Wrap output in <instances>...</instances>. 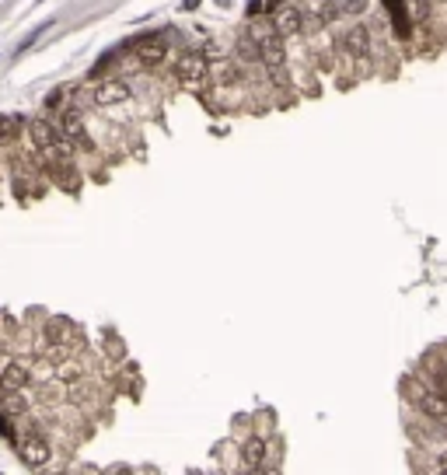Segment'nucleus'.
I'll return each instance as SVG.
<instances>
[{
	"label": "nucleus",
	"mask_w": 447,
	"mask_h": 475,
	"mask_svg": "<svg viewBox=\"0 0 447 475\" xmlns=\"http://www.w3.org/2000/svg\"><path fill=\"white\" fill-rule=\"evenodd\" d=\"M405 399L419 409V416L426 423H447V395L437 392L433 385L426 381H416V377H405V385H402Z\"/></svg>",
	"instance_id": "nucleus-1"
},
{
	"label": "nucleus",
	"mask_w": 447,
	"mask_h": 475,
	"mask_svg": "<svg viewBox=\"0 0 447 475\" xmlns=\"http://www.w3.org/2000/svg\"><path fill=\"white\" fill-rule=\"evenodd\" d=\"M171 70H175L178 84H182L186 91H203V87H210V60H207L203 49L178 53V60H175Z\"/></svg>",
	"instance_id": "nucleus-2"
},
{
	"label": "nucleus",
	"mask_w": 447,
	"mask_h": 475,
	"mask_svg": "<svg viewBox=\"0 0 447 475\" xmlns=\"http://www.w3.org/2000/svg\"><path fill=\"white\" fill-rule=\"evenodd\" d=\"M164 32H168V28H164ZM164 32H150V35H140V39L130 42V46H133V60H137L143 70H154V67H161V63L168 60L171 35H164Z\"/></svg>",
	"instance_id": "nucleus-3"
},
{
	"label": "nucleus",
	"mask_w": 447,
	"mask_h": 475,
	"mask_svg": "<svg viewBox=\"0 0 447 475\" xmlns=\"http://www.w3.org/2000/svg\"><path fill=\"white\" fill-rule=\"evenodd\" d=\"M32 381H35V377H32V356H11L4 367H0V388L28 392Z\"/></svg>",
	"instance_id": "nucleus-4"
},
{
	"label": "nucleus",
	"mask_w": 447,
	"mask_h": 475,
	"mask_svg": "<svg viewBox=\"0 0 447 475\" xmlns=\"http://www.w3.org/2000/svg\"><path fill=\"white\" fill-rule=\"evenodd\" d=\"M371 46H374V35L367 25H349L342 35H339V49L349 56V60H367L371 56Z\"/></svg>",
	"instance_id": "nucleus-5"
},
{
	"label": "nucleus",
	"mask_w": 447,
	"mask_h": 475,
	"mask_svg": "<svg viewBox=\"0 0 447 475\" xmlns=\"http://www.w3.org/2000/svg\"><path fill=\"white\" fill-rule=\"evenodd\" d=\"M130 94H133L130 80H123V77H109V80H102V84L91 87V102L102 105V109H109V105H123V102H130Z\"/></svg>",
	"instance_id": "nucleus-6"
},
{
	"label": "nucleus",
	"mask_w": 447,
	"mask_h": 475,
	"mask_svg": "<svg viewBox=\"0 0 447 475\" xmlns=\"http://www.w3.org/2000/svg\"><path fill=\"white\" fill-rule=\"evenodd\" d=\"M60 133L73 140L77 150H91V137H87V126H84V112L80 109H63L60 119H56Z\"/></svg>",
	"instance_id": "nucleus-7"
},
{
	"label": "nucleus",
	"mask_w": 447,
	"mask_h": 475,
	"mask_svg": "<svg viewBox=\"0 0 447 475\" xmlns=\"http://www.w3.org/2000/svg\"><path fill=\"white\" fill-rule=\"evenodd\" d=\"M234 63L245 70V74H252V70H262V53H258V39L245 28V32H238V39H234Z\"/></svg>",
	"instance_id": "nucleus-8"
},
{
	"label": "nucleus",
	"mask_w": 447,
	"mask_h": 475,
	"mask_svg": "<svg viewBox=\"0 0 447 475\" xmlns=\"http://www.w3.org/2000/svg\"><path fill=\"white\" fill-rule=\"evenodd\" d=\"M245 80V70L234 63V56H220V60H210V84L217 91L224 87H238Z\"/></svg>",
	"instance_id": "nucleus-9"
},
{
	"label": "nucleus",
	"mask_w": 447,
	"mask_h": 475,
	"mask_svg": "<svg viewBox=\"0 0 447 475\" xmlns=\"http://www.w3.org/2000/svg\"><path fill=\"white\" fill-rule=\"evenodd\" d=\"M301 11H304V28H325L335 18H342L335 0H304Z\"/></svg>",
	"instance_id": "nucleus-10"
},
{
	"label": "nucleus",
	"mask_w": 447,
	"mask_h": 475,
	"mask_svg": "<svg viewBox=\"0 0 447 475\" xmlns=\"http://www.w3.org/2000/svg\"><path fill=\"white\" fill-rule=\"evenodd\" d=\"M273 28H277V35H283V39H297V35L304 32V11L294 8V4L277 8V11H273Z\"/></svg>",
	"instance_id": "nucleus-11"
},
{
	"label": "nucleus",
	"mask_w": 447,
	"mask_h": 475,
	"mask_svg": "<svg viewBox=\"0 0 447 475\" xmlns=\"http://www.w3.org/2000/svg\"><path fill=\"white\" fill-rule=\"evenodd\" d=\"M423 374H426V385H433L437 392H444V395H447V349L430 353V360H426Z\"/></svg>",
	"instance_id": "nucleus-12"
},
{
	"label": "nucleus",
	"mask_w": 447,
	"mask_h": 475,
	"mask_svg": "<svg viewBox=\"0 0 447 475\" xmlns=\"http://www.w3.org/2000/svg\"><path fill=\"white\" fill-rule=\"evenodd\" d=\"M273 447L265 444V437H258V433H252L245 444H241V468L248 472V468H262V461H265V454H270Z\"/></svg>",
	"instance_id": "nucleus-13"
},
{
	"label": "nucleus",
	"mask_w": 447,
	"mask_h": 475,
	"mask_svg": "<svg viewBox=\"0 0 447 475\" xmlns=\"http://www.w3.org/2000/svg\"><path fill=\"white\" fill-rule=\"evenodd\" d=\"M28 137H32V144L42 150V147H49V144L60 137V126H56V119H49V116H35V119L28 123Z\"/></svg>",
	"instance_id": "nucleus-14"
},
{
	"label": "nucleus",
	"mask_w": 447,
	"mask_h": 475,
	"mask_svg": "<svg viewBox=\"0 0 447 475\" xmlns=\"http://www.w3.org/2000/svg\"><path fill=\"white\" fill-rule=\"evenodd\" d=\"M84 374H87V367H84V360H77V356H67L63 363L53 367V377H56V381H63V385L84 381Z\"/></svg>",
	"instance_id": "nucleus-15"
},
{
	"label": "nucleus",
	"mask_w": 447,
	"mask_h": 475,
	"mask_svg": "<svg viewBox=\"0 0 447 475\" xmlns=\"http://www.w3.org/2000/svg\"><path fill=\"white\" fill-rule=\"evenodd\" d=\"M28 395H21V392H11V388H0V413H4V416H25L28 413Z\"/></svg>",
	"instance_id": "nucleus-16"
},
{
	"label": "nucleus",
	"mask_w": 447,
	"mask_h": 475,
	"mask_svg": "<svg viewBox=\"0 0 447 475\" xmlns=\"http://www.w3.org/2000/svg\"><path fill=\"white\" fill-rule=\"evenodd\" d=\"M385 8L395 21V35L398 39H409V18H405V0H385Z\"/></svg>",
	"instance_id": "nucleus-17"
},
{
	"label": "nucleus",
	"mask_w": 447,
	"mask_h": 475,
	"mask_svg": "<svg viewBox=\"0 0 447 475\" xmlns=\"http://www.w3.org/2000/svg\"><path fill=\"white\" fill-rule=\"evenodd\" d=\"M273 11H277V0H248V18L273 15Z\"/></svg>",
	"instance_id": "nucleus-18"
},
{
	"label": "nucleus",
	"mask_w": 447,
	"mask_h": 475,
	"mask_svg": "<svg viewBox=\"0 0 447 475\" xmlns=\"http://www.w3.org/2000/svg\"><path fill=\"white\" fill-rule=\"evenodd\" d=\"M364 11H367V0H342L339 4V15H346V18H356Z\"/></svg>",
	"instance_id": "nucleus-19"
},
{
	"label": "nucleus",
	"mask_w": 447,
	"mask_h": 475,
	"mask_svg": "<svg viewBox=\"0 0 447 475\" xmlns=\"http://www.w3.org/2000/svg\"><path fill=\"white\" fill-rule=\"evenodd\" d=\"M15 133H18V119H11V116H0V144H8Z\"/></svg>",
	"instance_id": "nucleus-20"
},
{
	"label": "nucleus",
	"mask_w": 447,
	"mask_h": 475,
	"mask_svg": "<svg viewBox=\"0 0 447 475\" xmlns=\"http://www.w3.org/2000/svg\"><path fill=\"white\" fill-rule=\"evenodd\" d=\"M63 102H67V91H63V87H56V91H49V98H46V105H49V109H60Z\"/></svg>",
	"instance_id": "nucleus-21"
},
{
	"label": "nucleus",
	"mask_w": 447,
	"mask_h": 475,
	"mask_svg": "<svg viewBox=\"0 0 447 475\" xmlns=\"http://www.w3.org/2000/svg\"><path fill=\"white\" fill-rule=\"evenodd\" d=\"M433 468H444V472H447V447H444V451H437V458H433Z\"/></svg>",
	"instance_id": "nucleus-22"
},
{
	"label": "nucleus",
	"mask_w": 447,
	"mask_h": 475,
	"mask_svg": "<svg viewBox=\"0 0 447 475\" xmlns=\"http://www.w3.org/2000/svg\"><path fill=\"white\" fill-rule=\"evenodd\" d=\"M182 8H186V11H196V8H200V0H186Z\"/></svg>",
	"instance_id": "nucleus-23"
},
{
	"label": "nucleus",
	"mask_w": 447,
	"mask_h": 475,
	"mask_svg": "<svg viewBox=\"0 0 447 475\" xmlns=\"http://www.w3.org/2000/svg\"><path fill=\"white\" fill-rule=\"evenodd\" d=\"M217 4H220V8H231V0H217Z\"/></svg>",
	"instance_id": "nucleus-24"
}]
</instances>
